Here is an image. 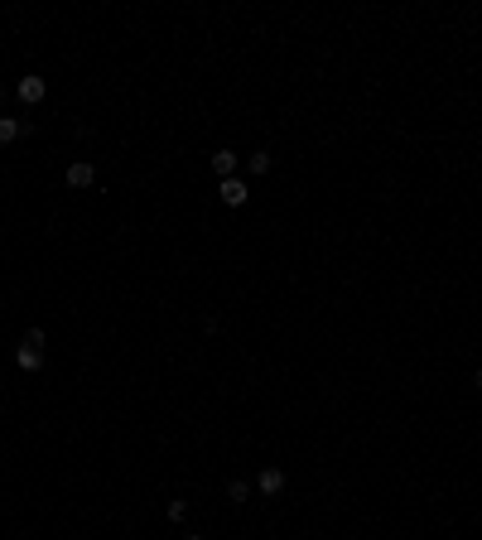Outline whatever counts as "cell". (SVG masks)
<instances>
[{
	"label": "cell",
	"mask_w": 482,
	"mask_h": 540,
	"mask_svg": "<svg viewBox=\"0 0 482 540\" xmlns=\"http://www.w3.org/2000/svg\"><path fill=\"white\" fill-rule=\"evenodd\" d=\"M280 487H285V473H280V468H266V473H261V492H266V497H275Z\"/></svg>",
	"instance_id": "6"
},
{
	"label": "cell",
	"mask_w": 482,
	"mask_h": 540,
	"mask_svg": "<svg viewBox=\"0 0 482 540\" xmlns=\"http://www.w3.org/2000/svg\"><path fill=\"white\" fill-rule=\"evenodd\" d=\"M15 92H20V102H25V107H39V102L49 97V82L39 78V73H29V78H20V87H15Z\"/></svg>",
	"instance_id": "1"
},
{
	"label": "cell",
	"mask_w": 482,
	"mask_h": 540,
	"mask_svg": "<svg viewBox=\"0 0 482 540\" xmlns=\"http://www.w3.org/2000/svg\"><path fill=\"white\" fill-rule=\"evenodd\" d=\"M188 540H203V536H188Z\"/></svg>",
	"instance_id": "13"
},
{
	"label": "cell",
	"mask_w": 482,
	"mask_h": 540,
	"mask_svg": "<svg viewBox=\"0 0 482 540\" xmlns=\"http://www.w3.org/2000/svg\"><path fill=\"white\" fill-rule=\"evenodd\" d=\"M15 362H20L25 372H39V367H44V352H34V348H20V352H15Z\"/></svg>",
	"instance_id": "7"
},
{
	"label": "cell",
	"mask_w": 482,
	"mask_h": 540,
	"mask_svg": "<svg viewBox=\"0 0 482 540\" xmlns=\"http://www.w3.org/2000/svg\"><path fill=\"white\" fill-rule=\"evenodd\" d=\"M188 516V502H169V521H184Z\"/></svg>",
	"instance_id": "11"
},
{
	"label": "cell",
	"mask_w": 482,
	"mask_h": 540,
	"mask_svg": "<svg viewBox=\"0 0 482 540\" xmlns=\"http://www.w3.org/2000/svg\"><path fill=\"white\" fill-rule=\"evenodd\" d=\"M97 184V169L87 160H78V164H68V189H92Z\"/></svg>",
	"instance_id": "2"
},
{
	"label": "cell",
	"mask_w": 482,
	"mask_h": 540,
	"mask_svg": "<svg viewBox=\"0 0 482 540\" xmlns=\"http://www.w3.org/2000/svg\"><path fill=\"white\" fill-rule=\"evenodd\" d=\"M227 497H232V502H246V497H251V487L237 478V483H227Z\"/></svg>",
	"instance_id": "10"
},
{
	"label": "cell",
	"mask_w": 482,
	"mask_h": 540,
	"mask_svg": "<svg viewBox=\"0 0 482 540\" xmlns=\"http://www.w3.org/2000/svg\"><path fill=\"white\" fill-rule=\"evenodd\" d=\"M20 135H25V126H20L15 116H0V145H15Z\"/></svg>",
	"instance_id": "5"
},
{
	"label": "cell",
	"mask_w": 482,
	"mask_h": 540,
	"mask_svg": "<svg viewBox=\"0 0 482 540\" xmlns=\"http://www.w3.org/2000/svg\"><path fill=\"white\" fill-rule=\"evenodd\" d=\"M237 150H217V155H213V174H217V179H237Z\"/></svg>",
	"instance_id": "3"
},
{
	"label": "cell",
	"mask_w": 482,
	"mask_h": 540,
	"mask_svg": "<svg viewBox=\"0 0 482 540\" xmlns=\"http://www.w3.org/2000/svg\"><path fill=\"white\" fill-rule=\"evenodd\" d=\"M222 203H227V208H241V203H246V198H251V193H246V184H241V179H222Z\"/></svg>",
	"instance_id": "4"
},
{
	"label": "cell",
	"mask_w": 482,
	"mask_h": 540,
	"mask_svg": "<svg viewBox=\"0 0 482 540\" xmlns=\"http://www.w3.org/2000/svg\"><path fill=\"white\" fill-rule=\"evenodd\" d=\"M44 343H49V338H44V328H29V333H25V348L44 352Z\"/></svg>",
	"instance_id": "9"
},
{
	"label": "cell",
	"mask_w": 482,
	"mask_h": 540,
	"mask_svg": "<svg viewBox=\"0 0 482 540\" xmlns=\"http://www.w3.org/2000/svg\"><path fill=\"white\" fill-rule=\"evenodd\" d=\"M246 164H251V174H270V155H266V150H256Z\"/></svg>",
	"instance_id": "8"
},
{
	"label": "cell",
	"mask_w": 482,
	"mask_h": 540,
	"mask_svg": "<svg viewBox=\"0 0 482 540\" xmlns=\"http://www.w3.org/2000/svg\"><path fill=\"white\" fill-rule=\"evenodd\" d=\"M473 386H478V391H482V372H478V377H473Z\"/></svg>",
	"instance_id": "12"
}]
</instances>
